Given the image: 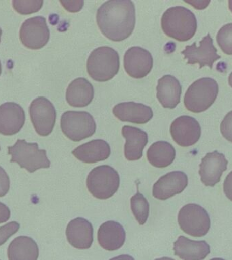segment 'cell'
<instances>
[{
	"label": "cell",
	"instance_id": "6da1fadb",
	"mask_svg": "<svg viewBox=\"0 0 232 260\" xmlns=\"http://www.w3.org/2000/svg\"><path fill=\"white\" fill-rule=\"evenodd\" d=\"M102 34L114 42L126 40L133 32L136 22L135 8L130 0H112L102 4L97 14Z\"/></svg>",
	"mask_w": 232,
	"mask_h": 260
},
{
	"label": "cell",
	"instance_id": "7a4b0ae2",
	"mask_svg": "<svg viewBox=\"0 0 232 260\" xmlns=\"http://www.w3.org/2000/svg\"><path fill=\"white\" fill-rule=\"evenodd\" d=\"M164 34L179 42L191 40L196 32L197 23L195 14L183 6L166 10L161 20Z\"/></svg>",
	"mask_w": 232,
	"mask_h": 260
},
{
	"label": "cell",
	"instance_id": "3957f363",
	"mask_svg": "<svg viewBox=\"0 0 232 260\" xmlns=\"http://www.w3.org/2000/svg\"><path fill=\"white\" fill-rule=\"evenodd\" d=\"M119 68V55L110 47L102 46L95 49L88 59V73L94 80L99 82L113 78Z\"/></svg>",
	"mask_w": 232,
	"mask_h": 260
},
{
	"label": "cell",
	"instance_id": "277c9868",
	"mask_svg": "<svg viewBox=\"0 0 232 260\" xmlns=\"http://www.w3.org/2000/svg\"><path fill=\"white\" fill-rule=\"evenodd\" d=\"M219 85L215 79L203 77L189 86L185 93L184 105L188 111L195 113L205 111L217 99Z\"/></svg>",
	"mask_w": 232,
	"mask_h": 260
},
{
	"label": "cell",
	"instance_id": "5b68a950",
	"mask_svg": "<svg viewBox=\"0 0 232 260\" xmlns=\"http://www.w3.org/2000/svg\"><path fill=\"white\" fill-rule=\"evenodd\" d=\"M8 150L12 156L10 161L16 162L28 172L34 173L40 169L50 167L46 150L39 149L37 143H28L25 140L18 139L13 146H8Z\"/></svg>",
	"mask_w": 232,
	"mask_h": 260
},
{
	"label": "cell",
	"instance_id": "8992f818",
	"mask_svg": "<svg viewBox=\"0 0 232 260\" xmlns=\"http://www.w3.org/2000/svg\"><path fill=\"white\" fill-rule=\"evenodd\" d=\"M86 186L96 198L109 199L119 188V174L115 169L107 165L96 167L88 175Z\"/></svg>",
	"mask_w": 232,
	"mask_h": 260
},
{
	"label": "cell",
	"instance_id": "52a82bcc",
	"mask_svg": "<svg viewBox=\"0 0 232 260\" xmlns=\"http://www.w3.org/2000/svg\"><path fill=\"white\" fill-rule=\"evenodd\" d=\"M61 128L67 138L79 142L93 136L97 125L93 116L88 112L69 111L61 116Z\"/></svg>",
	"mask_w": 232,
	"mask_h": 260
},
{
	"label": "cell",
	"instance_id": "ba28073f",
	"mask_svg": "<svg viewBox=\"0 0 232 260\" xmlns=\"http://www.w3.org/2000/svg\"><path fill=\"white\" fill-rule=\"evenodd\" d=\"M178 223L184 233L194 237H204L211 228L209 213L204 207L195 203H189L180 209Z\"/></svg>",
	"mask_w": 232,
	"mask_h": 260
},
{
	"label": "cell",
	"instance_id": "9c48e42d",
	"mask_svg": "<svg viewBox=\"0 0 232 260\" xmlns=\"http://www.w3.org/2000/svg\"><path fill=\"white\" fill-rule=\"evenodd\" d=\"M31 121L35 130L41 136L52 133L56 119V109L48 99L38 97L30 106Z\"/></svg>",
	"mask_w": 232,
	"mask_h": 260
},
{
	"label": "cell",
	"instance_id": "30bf717a",
	"mask_svg": "<svg viewBox=\"0 0 232 260\" xmlns=\"http://www.w3.org/2000/svg\"><path fill=\"white\" fill-rule=\"evenodd\" d=\"M20 40L31 50H40L46 46L50 40V30L46 18L39 16L26 20L20 27Z\"/></svg>",
	"mask_w": 232,
	"mask_h": 260
},
{
	"label": "cell",
	"instance_id": "8fae6325",
	"mask_svg": "<svg viewBox=\"0 0 232 260\" xmlns=\"http://www.w3.org/2000/svg\"><path fill=\"white\" fill-rule=\"evenodd\" d=\"M181 54L187 60V64H199V69L205 66L212 69L214 62L221 58V56L217 54V50L214 46L213 40L210 34L204 37L199 42V46H197L196 43H193L191 46H186Z\"/></svg>",
	"mask_w": 232,
	"mask_h": 260
},
{
	"label": "cell",
	"instance_id": "7c38bea8",
	"mask_svg": "<svg viewBox=\"0 0 232 260\" xmlns=\"http://www.w3.org/2000/svg\"><path fill=\"white\" fill-rule=\"evenodd\" d=\"M172 139L179 146L188 147L196 143L200 138L201 129L199 122L190 116H181L170 126Z\"/></svg>",
	"mask_w": 232,
	"mask_h": 260
},
{
	"label": "cell",
	"instance_id": "4fadbf2b",
	"mask_svg": "<svg viewBox=\"0 0 232 260\" xmlns=\"http://www.w3.org/2000/svg\"><path fill=\"white\" fill-rule=\"evenodd\" d=\"M153 63L151 53L140 47H132L124 54V69L133 78L140 79L147 76L152 70Z\"/></svg>",
	"mask_w": 232,
	"mask_h": 260
},
{
	"label": "cell",
	"instance_id": "5bb4252c",
	"mask_svg": "<svg viewBox=\"0 0 232 260\" xmlns=\"http://www.w3.org/2000/svg\"><path fill=\"white\" fill-rule=\"evenodd\" d=\"M188 185L186 174L181 171H174L161 177L153 186L152 194L155 198L166 200L175 195L180 194Z\"/></svg>",
	"mask_w": 232,
	"mask_h": 260
},
{
	"label": "cell",
	"instance_id": "9a60e30c",
	"mask_svg": "<svg viewBox=\"0 0 232 260\" xmlns=\"http://www.w3.org/2000/svg\"><path fill=\"white\" fill-rule=\"evenodd\" d=\"M228 161L223 154L218 151L209 152L201 159L199 174L206 186H215L221 181L223 173L227 169Z\"/></svg>",
	"mask_w": 232,
	"mask_h": 260
},
{
	"label": "cell",
	"instance_id": "2e32d148",
	"mask_svg": "<svg viewBox=\"0 0 232 260\" xmlns=\"http://www.w3.org/2000/svg\"><path fill=\"white\" fill-rule=\"evenodd\" d=\"M25 122V113L17 103L0 105V134L12 136L21 130Z\"/></svg>",
	"mask_w": 232,
	"mask_h": 260
},
{
	"label": "cell",
	"instance_id": "e0dca14e",
	"mask_svg": "<svg viewBox=\"0 0 232 260\" xmlns=\"http://www.w3.org/2000/svg\"><path fill=\"white\" fill-rule=\"evenodd\" d=\"M93 227L82 217L69 221L66 229V237L69 244L78 249H88L93 243Z\"/></svg>",
	"mask_w": 232,
	"mask_h": 260
},
{
	"label": "cell",
	"instance_id": "ac0fdd59",
	"mask_svg": "<svg viewBox=\"0 0 232 260\" xmlns=\"http://www.w3.org/2000/svg\"><path fill=\"white\" fill-rule=\"evenodd\" d=\"M113 112L120 121L135 124L148 123L154 115L151 107L134 102L118 104L114 107Z\"/></svg>",
	"mask_w": 232,
	"mask_h": 260
},
{
	"label": "cell",
	"instance_id": "d6986e66",
	"mask_svg": "<svg viewBox=\"0 0 232 260\" xmlns=\"http://www.w3.org/2000/svg\"><path fill=\"white\" fill-rule=\"evenodd\" d=\"M111 152V147L105 140L97 139L79 146L72 154L85 164H95L107 159Z\"/></svg>",
	"mask_w": 232,
	"mask_h": 260
},
{
	"label": "cell",
	"instance_id": "ffe728a7",
	"mask_svg": "<svg viewBox=\"0 0 232 260\" xmlns=\"http://www.w3.org/2000/svg\"><path fill=\"white\" fill-rule=\"evenodd\" d=\"M122 134L126 139L124 144V156L128 160H136L141 158L146 144L148 142V136L146 132L137 127L124 126Z\"/></svg>",
	"mask_w": 232,
	"mask_h": 260
},
{
	"label": "cell",
	"instance_id": "44dd1931",
	"mask_svg": "<svg viewBox=\"0 0 232 260\" xmlns=\"http://www.w3.org/2000/svg\"><path fill=\"white\" fill-rule=\"evenodd\" d=\"M156 89L157 98L164 108L173 109L180 103L182 87L176 77L164 75L159 79Z\"/></svg>",
	"mask_w": 232,
	"mask_h": 260
},
{
	"label": "cell",
	"instance_id": "7402d4cb",
	"mask_svg": "<svg viewBox=\"0 0 232 260\" xmlns=\"http://www.w3.org/2000/svg\"><path fill=\"white\" fill-rule=\"evenodd\" d=\"M175 255L183 260H203L211 253L209 244L205 241H193L180 236L174 243Z\"/></svg>",
	"mask_w": 232,
	"mask_h": 260
},
{
	"label": "cell",
	"instance_id": "603a6c76",
	"mask_svg": "<svg viewBox=\"0 0 232 260\" xmlns=\"http://www.w3.org/2000/svg\"><path fill=\"white\" fill-rule=\"evenodd\" d=\"M97 237L99 245L104 249L116 251L123 246L126 240V232L117 221H107L100 226Z\"/></svg>",
	"mask_w": 232,
	"mask_h": 260
},
{
	"label": "cell",
	"instance_id": "cb8c5ba5",
	"mask_svg": "<svg viewBox=\"0 0 232 260\" xmlns=\"http://www.w3.org/2000/svg\"><path fill=\"white\" fill-rule=\"evenodd\" d=\"M94 88L86 79L79 77L71 81L67 87L66 100L67 103L73 107H87L93 101Z\"/></svg>",
	"mask_w": 232,
	"mask_h": 260
},
{
	"label": "cell",
	"instance_id": "d4e9b609",
	"mask_svg": "<svg viewBox=\"0 0 232 260\" xmlns=\"http://www.w3.org/2000/svg\"><path fill=\"white\" fill-rule=\"evenodd\" d=\"M8 257L9 260H38V245L32 238L20 236L8 246Z\"/></svg>",
	"mask_w": 232,
	"mask_h": 260
},
{
	"label": "cell",
	"instance_id": "484cf974",
	"mask_svg": "<svg viewBox=\"0 0 232 260\" xmlns=\"http://www.w3.org/2000/svg\"><path fill=\"white\" fill-rule=\"evenodd\" d=\"M147 157L152 166L158 168H165L174 161L176 151L174 146L169 142L158 141L149 148Z\"/></svg>",
	"mask_w": 232,
	"mask_h": 260
},
{
	"label": "cell",
	"instance_id": "4316f807",
	"mask_svg": "<svg viewBox=\"0 0 232 260\" xmlns=\"http://www.w3.org/2000/svg\"><path fill=\"white\" fill-rule=\"evenodd\" d=\"M130 206L136 221L140 225L144 224L150 213V204L146 197L137 191L130 199Z\"/></svg>",
	"mask_w": 232,
	"mask_h": 260
},
{
	"label": "cell",
	"instance_id": "83f0119b",
	"mask_svg": "<svg viewBox=\"0 0 232 260\" xmlns=\"http://www.w3.org/2000/svg\"><path fill=\"white\" fill-rule=\"evenodd\" d=\"M217 42L225 54L232 55V23L225 24L219 30Z\"/></svg>",
	"mask_w": 232,
	"mask_h": 260
},
{
	"label": "cell",
	"instance_id": "f1b7e54d",
	"mask_svg": "<svg viewBox=\"0 0 232 260\" xmlns=\"http://www.w3.org/2000/svg\"><path fill=\"white\" fill-rule=\"evenodd\" d=\"M44 2L40 0H14L12 6L18 13L26 15L38 12Z\"/></svg>",
	"mask_w": 232,
	"mask_h": 260
},
{
	"label": "cell",
	"instance_id": "f546056e",
	"mask_svg": "<svg viewBox=\"0 0 232 260\" xmlns=\"http://www.w3.org/2000/svg\"><path fill=\"white\" fill-rule=\"evenodd\" d=\"M20 229V224L16 221H11L0 227V246L16 233Z\"/></svg>",
	"mask_w": 232,
	"mask_h": 260
},
{
	"label": "cell",
	"instance_id": "4dcf8cb0",
	"mask_svg": "<svg viewBox=\"0 0 232 260\" xmlns=\"http://www.w3.org/2000/svg\"><path fill=\"white\" fill-rule=\"evenodd\" d=\"M221 132L223 137L232 142V111L227 114L221 124Z\"/></svg>",
	"mask_w": 232,
	"mask_h": 260
},
{
	"label": "cell",
	"instance_id": "1f68e13d",
	"mask_svg": "<svg viewBox=\"0 0 232 260\" xmlns=\"http://www.w3.org/2000/svg\"><path fill=\"white\" fill-rule=\"evenodd\" d=\"M10 181L6 171L0 166V197L5 196L10 190Z\"/></svg>",
	"mask_w": 232,
	"mask_h": 260
},
{
	"label": "cell",
	"instance_id": "d6a6232c",
	"mask_svg": "<svg viewBox=\"0 0 232 260\" xmlns=\"http://www.w3.org/2000/svg\"><path fill=\"white\" fill-rule=\"evenodd\" d=\"M63 7L70 12H77L82 8L84 2L83 1H60Z\"/></svg>",
	"mask_w": 232,
	"mask_h": 260
},
{
	"label": "cell",
	"instance_id": "836d02e7",
	"mask_svg": "<svg viewBox=\"0 0 232 260\" xmlns=\"http://www.w3.org/2000/svg\"><path fill=\"white\" fill-rule=\"evenodd\" d=\"M223 191L226 197L232 201V171L227 175L224 181Z\"/></svg>",
	"mask_w": 232,
	"mask_h": 260
},
{
	"label": "cell",
	"instance_id": "e575fe53",
	"mask_svg": "<svg viewBox=\"0 0 232 260\" xmlns=\"http://www.w3.org/2000/svg\"><path fill=\"white\" fill-rule=\"evenodd\" d=\"M10 217V210L8 206L0 202V223L6 222Z\"/></svg>",
	"mask_w": 232,
	"mask_h": 260
},
{
	"label": "cell",
	"instance_id": "d590c367",
	"mask_svg": "<svg viewBox=\"0 0 232 260\" xmlns=\"http://www.w3.org/2000/svg\"><path fill=\"white\" fill-rule=\"evenodd\" d=\"M110 260H135L132 256L128 255H121L118 256V257L112 258Z\"/></svg>",
	"mask_w": 232,
	"mask_h": 260
},
{
	"label": "cell",
	"instance_id": "8d00e7d4",
	"mask_svg": "<svg viewBox=\"0 0 232 260\" xmlns=\"http://www.w3.org/2000/svg\"><path fill=\"white\" fill-rule=\"evenodd\" d=\"M155 260H175L172 259V258L168 257H163L161 258H158V259H156Z\"/></svg>",
	"mask_w": 232,
	"mask_h": 260
},
{
	"label": "cell",
	"instance_id": "74e56055",
	"mask_svg": "<svg viewBox=\"0 0 232 260\" xmlns=\"http://www.w3.org/2000/svg\"><path fill=\"white\" fill-rule=\"evenodd\" d=\"M229 84L230 86H231L232 87V72L231 73V74L229 75Z\"/></svg>",
	"mask_w": 232,
	"mask_h": 260
},
{
	"label": "cell",
	"instance_id": "f35d334b",
	"mask_svg": "<svg viewBox=\"0 0 232 260\" xmlns=\"http://www.w3.org/2000/svg\"><path fill=\"white\" fill-rule=\"evenodd\" d=\"M229 8L232 13V0H230V1H229Z\"/></svg>",
	"mask_w": 232,
	"mask_h": 260
},
{
	"label": "cell",
	"instance_id": "ab89813d",
	"mask_svg": "<svg viewBox=\"0 0 232 260\" xmlns=\"http://www.w3.org/2000/svg\"><path fill=\"white\" fill-rule=\"evenodd\" d=\"M211 260H225V259H222V258H213V259H211Z\"/></svg>",
	"mask_w": 232,
	"mask_h": 260
},
{
	"label": "cell",
	"instance_id": "60d3db41",
	"mask_svg": "<svg viewBox=\"0 0 232 260\" xmlns=\"http://www.w3.org/2000/svg\"><path fill=\"white\" fill-rule=\"evenodd\" d=\"M2 34V30L1 29V28H0V42H1V36Z\"/></svg>",
	"mask_w": 232,
	"mask_h": 260
},
{
	"label": "cell",
	"instance_id": "b9f144b4",
	"mask_svg": "<svg viewBox=\"0 0 232 260\" xmlns=\"http://www.w3.org/2000/svg\"><path fill=\"white\" fill-rule=\"evenodd\" d=\"M1 73H2V64H1V62H0V75H1Z\"/></svg>",
	"mask_w": 232,
	"mask_h": 260
}]
</instances>
